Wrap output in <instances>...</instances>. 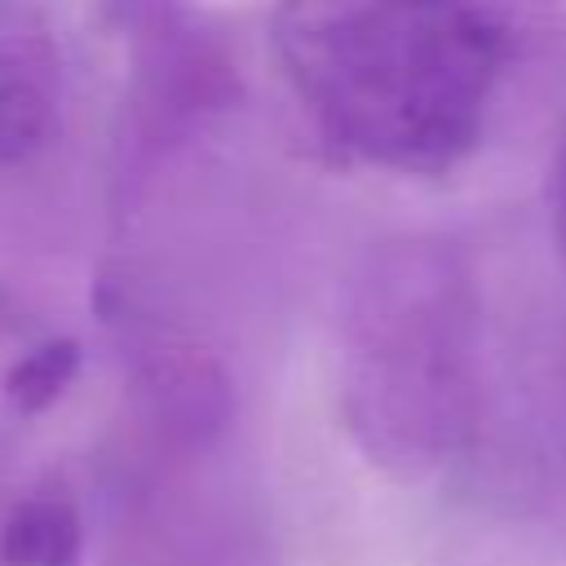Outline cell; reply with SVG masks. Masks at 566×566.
Wrapping results in <instances>:
<instances>
[{
    "label": "cell",
    "instance_id": "3957f363",
    "mask_svg": "<svg viewBox=\"0 0 566 566\" xmlns=\"http://www.w3.org/2000/svg\"><path fill=\"white\" fill-rule=\"evenodd\" d=\"M62 62L27 13H0V168L40 150L57 124Z\"/></svg>",
    "mask_w": 566,
    "mask_h": 566
},
{
    "label": "cell",
    "instance_id": "8992f818",
    "mask_svg": "<svg viewBox=\"0 0 566 566\" xmlns=\"http://www.w3.org/2000/svg\"><path fill=\"white\" fill-rule=\"evenodd\" d=\"M553 234H557V248L566 256V128H562V142H557V155H553Z\"/></svg>",
    "mask_w": 566,
    "mask_h": 566
},
{
    "label": "cell",
    "instance_id": "277c9868",
    "mask_svg": "<svg viewBox=\"0 0 566 566\" xmlns=\"http://www.w3.org/2000/svg\"><path fill=\"white\" fill-rule=\"evenodd\" d=\"M84 553V522L66 486L27 491L0 526L4 566H75Z\"/></svg>",
    "mask_w": 566,
    "mask_h": 566
},
{
    "label": "cell",
    "instance_id": "7a4b0ae2",
    "mask_svg": "<svg viewBox=\"0 0 566 566\" xmlns=\"http://www.w3.org/2000/svg\"><path fill=\"white\" fill-rule=\"evenodd\" d=\"M478 292L469 265L429 239L380 248L345 314V420L367 460L424 478L478 424Z\"/></svg>",
    "mask_w": 566,
    "mask_h": 566
},
{
    "label": "cell",
    "instance_id": "5b68a950",
    "mask_svg": "<svg viewBox=\"0 0 566 566\" xmlns=\"http://www.w3.org/2000/svg\"><path fill=\"white\" fill-rule=\"evenodd\" d=\"M80 371V345L75 340H49L31 349L4 380V394L18 411H44L66 394V385Z\"/></svg>",
    "mask_w": 566,
    "mask_h": 566
},
{
    "label": "cell",
    "instance_id": "6da1fadb",
    "mask_svg": "<svg viewBox=\"0 0 566 566\" xmlns=\"http://www.w3.org/2000/svg\"><path fill=\"white\" fill-rule=\"evenodd\" d=\"M274 57L345 159L438 177L482 137L500 35L469 0H279Z\"/></svg>",
    "mask_w": 566,
    "mask_h": 566
}]
</instances>
